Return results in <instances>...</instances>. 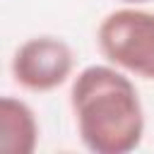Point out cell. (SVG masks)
<instances>
[{"label":"cell","mask_w":154,"mask_h":154,"mask_svg":"<svg viewBox=\"0 0 154 154\" xmlns=\"http://www.w3.org/2000/svg\"><path fill=\"white\" fill-rule=\"evenodd\" d=\"M70 108L82 144L94 154H128L142 144L144 108L130 75L94 63L72 77Z\"/></svg>","instance_id":"cell-1"},{"label":"cell","mask_w":154,"mask_h":154,"mask_svg":"<svg viewBox=\"0 0 154 154\" xmlns=\"http://www.w3.org/2000/svg\"><path fill=\"white\" fill-rule=\"evenodd\" d=\"M99 53L128 75L154 82V12L125 5L108 12L96 29Z\"/></svg>","instance_id":"cell-2"},{"label":"cell","mask_w":154,"mask_h":154,"mask_svg":"<svg viewBox=\"0 0 154 154\" xmlns=\"http://www.w3.org/2000/svg\"><path fill=\"white\" fill-rule=\"evenodd\" d=\"M12 79L26 91H53L75 72V53L58 36H31L12 55Z\"/></svg>","instance_id":"cell-3"},{"label":"cell","mask_w":154,"mask_h":154,"mask_svg":"<svg viewBox=\"0 0 154 154\" xmlns=\"http://www.w3.org/2000/svg\"><path fill=\"white\" fill-rule=\"evenodd\" d=\"M38 120L34 108L17 99L2 96L0 101V149L7 154H31L38 144Z\"/></svg>","instance_id":"cell-4"},{"label":"cell","mask_w":154,"mask_h":154,"mask_svg":"<svg viewBox=\"0 0 154 154\" xmlns=\"http://www.w3.org/2000/svg\"><path fill=\"white\" fill-rule=\"evenodd\" d=\"M125 5H144V2H152V0H120Z\"/></svg>","instance_id":"cell-5"}]
</instances>
